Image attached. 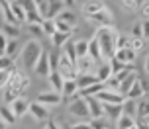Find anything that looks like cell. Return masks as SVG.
Here are the masks:
<instances>
[{"label":"cell","instance_id":"6da1fadb","mask_svg":"<svg viewBox=\"0 0 149 129\" xmlns=\"http://www.w3.org/2000/svg\"><path fill=\"white\" fill-rule=\"evenodd\" d=\"M94 37L98 39V43L102 47V55H104V61H112L114 55L118 51V37L120 31L112 26V28H100V30L94 31Z\"/></svg>","mask_w":149,"mask_h":129},{"label":"cell","instance_id":"7a4b0ae2","mask_svg":"<svg viewBox=\"0 0 149 129\" xmlns=\"http://www.w3.org/2000/svg\"><path fill=\"white\" fill-rule=\"evenodd\" d=\"M41 55H43V47H41V43H39L37 39H30V41L24 45L20 57H22L24 67L30 68V70H33L36 65H37V61L41 59Z\"/></svg>","mask_w":149,"mask_h":129},{"label":"cell","instance_id":"3957f363","mask_svg":"<svg viewBox=\"0 0 149 129\" xmlns=\"http://www.w3.org/2000/svg\"><path fill=\"white\" fill-rule=\"evenodd\" d=\"M69 114L77 117V119H90V110H88V104H86V98H74L71 104H69Z\"/></svg>","mask_w":149,"mask_h":129},{"label":"cell","instance_id":"277c9868","mask_svg":"<svg viewBox=\"0 0 149 129\" xmlns=\"http://www.w3.org/2000/svg\"><path fill=\"white\" fill-rule=\"evenodd\" d=\"M86 20H88L92 26H96V30H100V28H112V23H114V14L110 12V8L106 6V8H102L98 14L88 16Z\"/></svg>","mask_w":149,"mask_h":129},{"label":"cell","instance_id":"5b68a950","mask_svg":"<svg viewBox=\"0 0 149 129\" xmlns=\"http://www.w3.org/2000/svg\"><path fill=\"white\" fill-rule=\"evenodd\" d=\"M96 100H98V102H102V104H110V106H122V104L126 102V96L120 94L118 90H110V88H106V90H102L96 96Z\"/></svg>","mask_w":149,"mask_h":129},{"label":"cell","instance_id":"8992f818","mask_svg":"<svg viewBox=\"0 0 149 129\" xmlns=\"http://www.w3.org/2000/svg\"><path fill=\"white\" fill-rule=\"evenodd\" d=\"M63 100H65L63 94L53 92V90H45V92H39V94H37L36 102H39V104H43V106H47V108H53V106H59Z\"/></svg>","mask_w":149,"mask_h":129},{"label":"cell","instance_id":"52a82bcc","mask_svg":"<svg viewBox=\"0 0 149 129\" xmlns=\"http://www.w3.org/2000/svg\"><path fill=\"white\" fill-rule=\"evenodd\" d=\"M49 51H43V55H41V59L37 61L36 68H33V75L37 76H45V78H49V75H51V61H49Z\"/></svg>","mask_w":149,"mask_h":129},{"label":"cell","instance_id":"ba28073f","mask_svg":"<svg viewBox=\"0 0 149 129\" xmlns=\"http://www.w3.org/2000/svg\"><path fill=\"white\" fill-rule=\"evenodd\" d=\"M135 51L132 49V47H127V49H120V51H116V55H114V59L118 63H122V65H126V67H134L135 63Z\"/></svg>","mask_w":149,"mask_h":129},{"label":"cell","instance_id":"9c48e42d","mask_svg":"<svg viewBox=\"0 0 149 129\" xmlns=\"http://www.w3.org/2000/svg\"><path fill=\"white\" fill-rule=\"evenodd\" d=\"M30 115L36 121H45L49 117V108L39 104V102H31L30 104Z\"/></svg>","mask_w":149,"mask_h":129},{"label":"cell","instance_id":"30bf717a","mask_svg":"<svg viewBox=\"0 0 149 129\" xmlns=\"http://www.w3.org/2000/svg\"><path fill=\"white\" fill-rule=\"evenodd\" d=\"M8 108L14 112V115L16 117H22V115H26V114H30V102L26 98H16L12 104H8Z\"/></svg>","mask_w":149,"mask_h":129},{"label":"cell","instance_id":"8fae6325","mask_svg":"<svg viewBox=\"0 0 149 129\" xmlns=\"http://www.w3.org/2000/svg\"><path fill=\"white\" fill-rule=\"evenodd\" d=\"M96 76H98V80L102 84H106L108 80H110L112 76H114V68H112V61H104V63H100L96 68Z\"/></svg>","mask_w":149,"mask_h":129},{"label":"cell","instance_id":"7c38bea8","mask_svg":"<svg viewBox=\"0 0 149 129\" xmlns=\"http://www.w3.org/2000/svg\"><path fill=\"white\" fill-rule=\"evenodd\" d=\"M86 104H88V110H90V119L104 117V104L102 102H98L96 98H86Z\"/></svg>","mask_w":149,"mask_h":129},{"label":"cell","instance_id":"4fadbf2b","mask_svg":"<svg viewBox=\"0 0 149 129\" xmlns=\"http://www.w3.org/2000/svg\"><path fill=\"white\" fill-rule=\"evenodd\" d=\"M10 8H12V12H14L18 23H20V26L26 23V20H28V8H26V2H10Z\"/></svg>","mask_w":149,"mask_h":129},{"label":"cell","instance_id":"5bb4252c","mask_svg":"<svg viewBox=\"0 0 149 129\" xmlns=\"http://www.w3.org/2000/svg\"><path fill=\"white\" fill-rule=\"evenodd\" d=\"M122 110H124V115H127V117H139V102L137 100H130L126 98V102L122 104Z\"/></svg>","mask_w":149,"mask_h":129},{"label":"cell","instance_id":"9a60e30c","mask_svg":"<svg viewBox=\"0 0 149 129\" xmlns=\"http://www.w3.org/2000/svg\"><path fill=\"white\" fill-rule=\"evenodd\" d=\"M49 86H51L53 92L63 94V88H65V78H63V75H61L59 70H53L51 75H49Z\"/></svg>","mask_w":149,"mask_h":129},{"label":"cell","instance_id":"2e32d148","mask_svg":"<svg viewBox=\"0 0 149 129\" xmlns=\"http://www.w3.org/2000/svg\"><path fill=\"white\" fill-rule=\"evenodd\" d=\"M2 35H6L10 41H18V37L22 35V30L18 23H2Z\"/></svg>","mask_w":149,"mask_h":129},{"label":"cell","instance_id":"e0dca14e","mask_svg":"<svg viewBox=\"0 0 149 129\" xmlns=\"http://www.w3.org/2000/svg\"><path fill=\"white\" fill-rule=\"evenodd\" d=\"M102 8H106L104 2H96V0H90V2H84L82 4V14H84V18H88V16H94L98 14Z\"/></svg>","mask_w":149,"mask_h":129},{"label":"cell","instance_id":"ac0fdd59","mask_svg":"<svg viewBox=\"0 0 149 129\" xmlns=\"http://www.w3.org/2000/svg\"><path fill=\"white\" fill-rule=\"evenodd\" d=\"M26 8H28V20H26V23H28V26H33V23H43V18L37 14L36 2H26Z\"/></svg>","mask_w":149,"mask_h":129},{"label":"cell","instance_id":"d6986e66","mask_svg":"<svg viewBox=\"0 0 149 129\" xmlns=\"http://www.w3.org/2000/svg\"><path fill=\"white\" fill-rule=\"evenodd\" d=\"M122 115H124L122 106H110V104H104V117L108 119V121H118Z\"/></svg>","mask_w":149,"mask_h":129},{"label":"cell","instance_id":"ffe728a7","mask_svg":"<svg viewBox=\"0 0 149 129\" xmlns=\"http://www.w3.org/2000/svg\"><path fill=\"white\" fill-rule=\"evenodd\" d=\"M77 82H79V88H81V90H84V88H90V86L98 84L100 80H98L96 72H90V75H79Z\"/></svg>","mask_w":149,"mask_h":129},{"label":"cell","instance_id":"44dd1931","mask_svg":"<svg viewBox=\"0 0 149 129\" xmlns=\"http://www.w3.org/2000/svg\"><path fill=\"white\" fill-rule=\"evenodd\" d=\"M94 65H96V63L92 61L90 57H84V59H79L77 70H79V75H90V72H96V70H94Z\"/></svg>","mask_w":149,"mask_h":129},{"label":"cell","instance_id":"7402d4cb","mask_svg":"<svg viewBox=\"0 0 149 129\" xmlns=\"http://www.w3.org/2000/svg\"><path fill=\"white\" fill-rule=\"evenodd\" d=\"M79 82L77 80H65V88H63V98H79Z\"/></svg>","mask_w":149,"mask_h":129},{"label":"cell","instance_id":"603a6c76","mask_svg":"<svg viewBox=\"0 0 149 129\" xmlns=\"http://www.w3.org/2000/svg\"><path fill=\"white\" fill-rule=\"evenodd\" d=\"M74 51H77V57H79V59H84V57H88V51H90V39H77V41H74Z\"/></svg>","mask_w":149,"mask_h":129},{"label":"cell","instance_id":"cb8c5ba5","mask_svg":"<svg viewBox=\"0 0 149 129\" xmlns=\"http://www.w3.org/2000/svg\"><path fill=\"white\" fill-rule=\"evenodd\" d=\"M0 10H2V23H18L14 12H12V8H10V2H2V4H0ZM18 26H20V23H18Z\"/></svg>","mask_w":149,"mask_h":129},{"label":"cell","instance_id":"d4e9b609","mask_svg":"<svg viewBox=\"0 0 149 129\" xmlns=\"http://www.w3.org/2000/svg\"><path fill=\"white\" fill-rule=\"evenodd\" d=\"M137 80H139V76L135 75H132V76H127L126 80H124V82L120 84V94H124V96H127V94H130V90H132V88H134L135 86V82H137Z\"/></svg>","mask_w":149,"mask_h":129},{"label":"cell","instance_id":"484cf974","mask_svg":"<svg viewBox=\"0 0 149 129\" xmlns=\"http://www.w3.org/2000/svg\"><path fill=\"white\" fill-rule=\"evenodd\" d=\"M69 39H71L69 33H59V31H57V33L51 37V43H53L55 49H65V45L69 43Z\"/></svg>","mask_w":149,"mask_h":129},{"label":"cell","instance_id":"4316f807","mask_svg":"<svg viewBox=\"0 0 149 129\" xmlns=\"http://www.w3.org/2000/svg\"><path fill=\"white\" fill-rule=\"evenodd\" d=\"M0 117H2V123H4V125H14L16 121H18V117H16L14 115V112H12V110H10V108L8 106H2V112H0Z\"/></svg>","mask_w":149,"mask_h":129},{"label":"cell","instance_id":"83f0119b","mask_svg":"<svg viewBox=\"0 0 149 129\" xmlns=\"http://www.w3.org/2000/svg\"><path fill=\"white\" fill-rule=\"evenodd\" d=\"M137 119L135 117H127V115H122L118 121H116V127L118 129H134V127H137Z\"/></svg>","mask_w":149,"mask_h":129},{"label":"cell","instance_id":"f1b7e54d","mask_svg":"<svg viewBox=\"0 0 149 129\" xmlns=\"http://www.w3.org/2000/svg\"><path fill=\"white\" fill-rule=\"evenodd\" d=\"M36 8H37V14L43 18V22L49 20V8H51V2H47V0H37Z\"/></svg>","mask_w":149,"mask_h":129},{"label":"cell","instance_id":"f546056e","mask_svg":"<svg viewBox=\"0 0 149 129\" xmlns=\"http://www.w3.org/2000/svg\"><path fill=\"white\" fill-rule=\"evenodd\" d=\"M43 33L51 39L55 33H57V22L55 20H45L43 22Z\"/></svg>","mask_w":149,"mask_h":129},{"label":"cell","instance_id":"4dcf8cb0","mask_svg":"<svg viewBox=\"0 0 149 129\" xmlns=\"http://www.w3.org/2000/svg\"><path fill=\"white\" fill-rule=\"evenodd\" d=\"M147 117H149V94L139 100V119H147Z\"/></svg>","mask_w":149,"mask_h":129},{"label":"cell","instance_id":"1f68e13d","mask_svg":"<svg viewBox=\"0 0 149 129\" xmlns=\"http://www.w3.org/2000/svg\"><path fill=\"white\" fill-rule=\"evenodd\" d=\"M57 20H59V22L69 23V26H73V28L77 26V16H74V12H71V10H65V12L57 18Z\"/></svg>","mask_w":149,"mask_h":129},{"label":"cell","instance_id":"d6a6232c","mask_svg":"<svg viewBox=\"0 0 149 129\" xmlns=\"http://www.w3.org/2000/svg\"><path fill=\"white\" fill-rule=\"evenodd\" d=\"M16 53H18V41H8V45L4 47V51H2V57L14 59Z\"/></svg>","mask_w":149,"mask_h":129},{"label":"cell","instance_id":"836d02e7","mask_svg":"<svg viewBox=\"0 0 149 129\" xmlns=\"http://www.w3.org/2000/svg\"><path fill=\"white\" fill-rule=\"evenodd\" d=\"M124 10H130V12H139V8H141L143 2H137V0H122L120 2Z\"/></svg>","mask_w":149,"mask_h":129},{"label":"cell","instance_id":"e575fe53","mask_svg":"<svg viewBox=\"0 0 149 129\" xmlns=\"http://www.w3.org/2000/svg\"><path fill=\"white\" fill-rule=\"evenodd\" d=\"M90 127L92 129H110V123L106 117H100V119H90Z\"/></svg>","mask_w":149,"mask_h":129},{"label":"cell","instance_id":"d590c367","mask_svg":"<svg viewBox=\"0 0 149 129\" xmlns=\"http://www.w3.org/2000/svg\"><path fill=\"white\" fill-rule=\"evenodd\" d=\"M28 31H30V35H33V39L45 35V33H43V23H33V26H28Z\"/></svg>","mask_w":149,"mask_h":129},{"label":"cell","instance_id":"8d00e7d4","mask_svg":"<svg viewBox=\"0 0 149 129\" xmlns=\"http://www.w3.org/2000/svg\"><path fill=\"white\" fill-rule=\"evenodd\" d=\"M130 47H132L135 53H137V51H141L143 47H145V39H135V37H130Z\"/></svg>","mask_w":149,"mask_h":129},{"label":"cell","instance_id":"74e56055","mask_svg":"<svg viewBox=\"0 0 149 129\" xmlns=\"http://www.w3.org/2000/svg\"><path fill=\"white\" fill-rule=\"evenodd\" d=\"M55 22H57V31H59V33H69V35H71V33L74 31V28H73V26H69V23L59 22V20H55Z\"/></svg>","mask_w":149,"mask_h":129},{"label":"cell","instance_id":"f35d334b","mask_svg":"<svg viewBox=\"0 0 149 129\" xmlns=\"http://www.w3.org/2000/svg\"><path fill=\"white\" fill-rule=\"evenodd\" d=\"M130 37H135V39H145V37H143V26H141V22L134 23V30H132V35H130Z\"/></svg>","mask_w":149,"mask_h":129},{"label":"cell","instance_id":"ab89813d","mask_svg":"<svg viewBox=\"0 0 149 129\" xmlns=\"http://www.w3.org/2000/svg\"><path fill=\"white\" fill-rule=\"evenodd\" d=\"M118 51L120 49H127V47H130V37H127V35H124V33H120V37H118Z\"/></svg>","mask_w":149,"mask_h":129},{"label":"cell","instance_id":"60d3db41","mask_svg":"<svg viewBox=\"0 0 149 129\" xmlns=\"http://www.w3.org/2000/svg\"><path fill=\"white\" fill-rule=\"evenodd\" d=\"M69 129H92L88 121H74L73 125H69Z\"/></svg>","mask_w":149,"mask_h":129},{"label":"cell","instance_id":"b9f144b4","mask_svg":"<svg viewBox=\"0 0 149 129\" xmlns=\"http://www.w3.org/2000/svg\"><path fill=\"white\" fill-rule=\"evenodd\" d=\"M139 14L143 16V20H149V2H143L139 8Z\"/></svg>","mask_w":149,"mask_h":129},{"label":"cell","instance_id":"7bdbcfd3","mask_svg":"<svg viewBox=\"0 0 149 129\" xmlns=\"http://www.w3.org/2000/svg\"><path fill=\"white\" fill-rule=\"evenodd\" d=\"M141 26H143V37L149 39V20H143Z\"/></svg>","mask_w":149,"mask_h":129},{"label":"cell","instance_id":"ee69618b","mask_svg":"<svg viewBox=\"0 0 149 129\" xmlns=\"http://www.w3.org/2000/svg\"><path fill=\"white\" fill-rule=\"evenodd\" d=\"M137 129H149V123L145 121V119H141V121L137 123Z\"/></svg>","mask_w":149,"mask_h":129},{"label":"cell","instance_id":"f6af8a7d","mask_svg":"<svg viewBox=\"0 0 149 129\" xmlns=\"http://www.w3.org/2000/svg\"><path fill=\"white\" fill-rule=\"evenodd\" d=\"M143 67H145V72L149 75V55L145 57V63H143Z\"/></svg>","mask_w":149,"mask_h":129},{"label":"cell","instance_id":"bcb514c9","mask_svg":"<svg viewBox=\"0 0 149 129\" xmlns=\"http://www.w3.org/2000/svg\"><path fill=\"white\" fill-rule=\"evenodd\" d=\"M49 127H51V129H61V127H59V125H57L55 121H53V123H49Z\"/></svg>","mask_w":149,"mask_h":129},{"label":"cell","instance_id":"7dc6e473","mask_svg":"<svg viewBox=\"0 0 149 129\" xmlns=\"http://www.w3.org/2000/svg\"><path fill=\"white\" fill-rule=\"evenodd\" d=\"M145 121H147V123H149V117H147V119H145Z\"/></svg>","mask_w":149,"mask_h":129},{"label":"cell","instance_id":"c3c4849f","mask_svg":"<svg viewBox=\"0 0 149 129\" xmlns=\"http://www.w3.org/2000/svg\"><path fill=\"white\" fill-rule=\"evenodd\" d=\"M43 129H51V127H43Z\"/></svg>","mask_w":149,"mask_h":129},{"label":"cell","instance_id":"681fc988","mask_svg":"<svg viewBox=\"0 0 149 129\" xmlns=\"http://www.w3.org/2000/svg\"><path fill=\"white\" fill-rule=\"evenodd\" d=\"M134 129H137V127H134Z\"/></svg>","mask_w":149,"mask_h":129},{"label":"cell","instance_id":"f907efd6","mask_svg":"<svg viewBox=\"0 0 149 129\" xmlns=\"http://www.w3.org/2000/svg\"><path fill=\"white\" fill-rule=\"evenodd\" d=\"M110 129H112V127H110Z\"/></svg>","mask_w":149,"mask_h":129}]
</instances>
